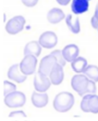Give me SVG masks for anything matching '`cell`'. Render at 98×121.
Returning <instances> with one entry per match:
<instances>
[{
  "label": "cell",
  "instance_id": "cell-7",
  "mask_svg": "<svg viewBox=\"0 0 98 121\" xmlns=\"http://www.w3.org/2000/svg\"><path fill=\"white\" fill-rule=\"evenodd\" d=\"M38 64L37 57L34 55H25L20 64V68L24 75L29 76L34 73Z\"/></svg>",
  "mask_w": 98,
  "mask_h": 121
},
{
  "label": "cell",
  "instance_id": "cell-22",
  "mask_svg": "<svg viewBox=\"0 0 98 121\" xmlns=\"http://www.w3.org/2000/svg\"><path fill=\"white\" fill-rule=\"evenodd\" d=\"M91 24L94 29H98V3L97 4V7H96L93 16H92L91 19Z\"/></svg>",
  "mask_w": 98,
  "mask_h": 121
},
{
  "label": "cell",
  "instance_id": "cell-23",
  "mask_svg": "<svg viewBox=\"0 0 98 121\" xmlns=\"http://www.w3.org/2000/svg\"><path fill=\"white\" fill-rule=\"evenodd\" d=\"M21 1L24 6L28 7H33L35 5H37L39 0H21Z\"/></svg>",
  "mask_w": 98,
  "mask_h": 121
},
{
  "label": "cell",
  "instance_id": "cell-10",
  "mask_svg": "<svg viewBox=\"0 0 98 121\" xmlns=\"http://www.w3.org/2000/svg\"><path fill=\"white\" fill-rule=\"evenodd\" d=\"M7 77L10 80L18 84H21L25 81L27 76L24 75L20 68V64H14L8 69Z\"/></svg>",
  "mask_w": 98,
  "mask_h": 121
},
{
  "label": "cell",
  "instance_id": "cell-2",
  "mask_svg": "<svg viewBox=\"0 0 98 121\" xmlns=\"http://www.w3.org/2000/svg\"><path fill=\"white\" fill-rule=\"evenodd\" d=\"M74 104V97L69 92H61L57 94L53 100V107L61 113L67 112Z\"/></svg>",
  "mask_w": 98,
  "mask_h": 121
},
{
  "label": "cell",
  "instance_id": "cell-18",
  "mask_svg": "<svg viewBox=\"0 0 98 121\" xmlns=\"http://www.w3.org/2000/svg\"><path fill=\"white\" fill-rule=\"evenodd\" d=\"M71 67H72V69L77 73L83 72L88 67L87 59L83 57H78L71 63Z\"/></svg>",
  "mask_w": 98,
  "mask_h": 121
},
{
  "label": "cell",
  "instance_id": "cell-6",
  "mask_svg": "<svg viewBox=\"0 0 98 121\" xmlns=\"http://www.w3.org/2000/svg\"><path fill=\"white\" fill-rule=\"evenodd\" d=\"M25 24V19L22 16H14L6 24V31L11 35H16L23 30Z\"/></svg>",
  "mask_w": 98,
  "mask_h": 121
},
{
  "label": "cell",
  "instance_id": "cell-1",
  "mask_svg": "<svg viewBox=\"0 0 98 121\" xmlns=\"http://www.w3.org/2000/svg\"><path fill=\"white\" fill-rule=\"evenodd\" d=\"M56 64H61V66H65L66 60L63 56L62 51L60 50L53 51L50 55L43 57L40 61L39 68V72L43 75L49 76L51 71Z\"/></svg>",
  "mask_w": 98,
  "mask_h": 121
},
{
  "label": "cell",
  "instance_id": "cell-14",
  "mask_svg": "<svg viewBox=\"0 0 98 121\" xmlns=\"http://www.w3.org/2000/svg\"><path fill=\"white\" fill-rule=\"evenodd\" d=\"M65 15L63 11L60 8H56V7L51 9L47 15V19H48V22L53 24V25L60 23L62 20L65 19Z\"/></svg>",
  "mask_w": 98,
  "mask_h": 121
},
{
  "label": "cell",
  "instance_id": "cell-17",
  "mask_svg": "<svg viewBox=\"0 0 98 121\" xmlns=\"http://www.w3.org/2000/svg\"><path fill=\"white\" fill-rule=\"evenodd\" d=\"M89 7L88 0H73L71 10L74 15H79L86 12Z\"/></svg>",
  "mask_w": 98,
  "mask_h": 121
},
{
  "label": "cell",
  "instance_id": "cell-11",
  "mask_svg": "<svg viewBox=\"0 0 98 121\" xmlns=\"http://www.w3.org/2000/svg\"><path fill=\"white\" fill-rule=\"evenodd\" d=\"M49 78H50L52 85H58L61 84L64 80L63 66H61L59 64H56L51 71L50 74H49Z\"/></svg>",
  "mask_w": 98,
  "mask_h": 121
},
{
  "label": "cell",
  "instance_id": "cell-4",
  "mask_svg": "<svg viewBox=\"0 0 98 121\" xmlns=\"http://www.w3.org/2000/svg\"><path fill=\"white\" fill-rule=\"evenodd\" d=\"M26 102V97L20 91H14L5 96L4 103L9 108H17L21 107Z\"/></svg>",
  "mask_w": 98,
  "mask_h": 121
},
{
  "label": "cell",
  "instance_id": "cell-15",
  "mask_svg": "<svg viewBox=\"0 0 98 121\" xmlns=\"http://www.w3.org/2000/svg\"><path fill=\"white\" fill-rule=\"evenodd\" d=\"M42 51V47L39 42L32 41L28 42L25 45L24 49V55H34L36 57H39Z\"/></svg>",
  "mask_w": 98,
  "mask_h": 121
},
{
  "label": "cell",
  "instance_id": "cell-12",
  "mask_svg": "<svg viewBox=\"0 0 98 121\" xmlns=\"http://www.w3.org/2000/svg\"><path fill=\"white\" fill-rule=\"evenodd\" d=\"M62 54L66 62L72 63L75 59L78 57L79 55V49L74 44L67 45L62 50Z\"/></svg>",
  "mask_w": 98,
  "mask_h": 121
},
{
  "label": "cell",
  "instance_id": "cell-9",
  "mask_svg": "<svg viewBox=\"0 0 98 121\" xmlns=\"http://www.w3.org/2000/svg\"><path fill=\"white\" fill-rule=\"evenodd\" d=\"M51 80L48 76L41 74L38 72L34 79V87L37 92L44 93L51 87Z\"/></svg>",
  "mask_w": 98,
  "mask_h": 121
},
{
  "label": "cell",
  "instance_id": "cell-13",
  "mask_svg": "<svg viewBox=\"0 0 98 121\" xmlns=\"http://www.w3.org/2000/svg\"><path fill=\"white\" fill-rule=\"evenodd\" d=\"M31 101L33 105L38 108H43L48 103V95L46 93L34 92L31 96Z\"/></svg>",
  "mask_w": 98,
  "mask_h": 121
},
{
  "label": "cell",
  "instance_id": "cell-19",
  "mask_svg": "<svg viewBox=\"0 0 98 121\" xmlns=\"http://www.w3.org/2000/svg\"><path fill=\"white\" fill-rule=\"evenodd\" d=\"M83 73L95 82H98V67L96 65H88Z\"/></svg>",
  "mask_w": 98,
  "mask_h": 121
},
{
  "label": "cell",
  "instance_id": "cell-21",
  "mask_svg": "<svg viewBox=\"0 0 98 121\" xmlns=\"http://www.w3.org/2000/svg\"><path fill=\"white\" fill-rule=\"evenodd\" d=\"M26 117H27V115L22 111H12V113L9 114V118H11L12 120H24Z\"/></svg>",
  "mask_w": 98,
  "mask_h": 121
},
{
  "label": "cell",
  "instance_id": "cell-16",
  "mask_svg": "<svg viewBox=\"0 0 98 121\" xmlns=\"http://www.w3.org/2000/svg\"><path fill=\"white\" fill-rule=\"evenodd\" d=\"M65 23L68 29L74 34H78L80 32L79 19L75 15H68L65 18Z\"/></svg>",
  "mask_w": 98,
  "mask_h": 121
},
{
  "label": "cell",
  "instance_id": "cell-8",
  "mask_svg": "<svg viewBox=\"0 0 98 121\" xmlns=\"http://www.w3.org/2000/svg\"><path fill=\"white\" fill-rule=\"evenodd\" d=\"M58 42V38L56 34L52 31H46L40 35L39 42L45 49H52L56 46Z\"/></svg>",
  "mask_w": 98,
  "mask_h": 121
},
{
  "label": "cell",
  "instance_id": "cell-24",
  "mask_svg": "<svg viewBox=\"0 0 98 121\" xmlns=\"http://www.w3.org/2000/svg\"><path fill=\"white\" fill-rule=\"evenodd\" d=\"M70 1L71 0H56V2L61 6H66V5L69 4Z\"/></svg>",
  "mask_w": 98,
  "mask_h": 121
},
{
  "label": "cell",
  "instance_id": "cell-3",
  "mask_svg": "<svg viewBox=\"0 0 98 121\" xmlns=\"http://www.w3.org/2000/svg\"><path fill=\"white\" fill-rule=\"evenodd\" d=\"M80 108L83 112L98 114V96L94 94H88L81 101Z\"/></svg>",
  "mask_w": 98,
  "mask_h": 121
},
{
  "label": "cell",
  "instance_id": "cell-5",
  "mask_svg": "<svg viewBox=\"0 0 98 121\" xmlns=\"http://www.w3.org/2000/svg\"><path fill=\"white\" fill-rule=\"evenodd\" d=\"M88 82L89 80L85 74H78L73 77L71 80V86L75 92L78 93V95L83 96L87 94Z\"/></svg>",
  "mask_w": 98,
  "mask_h": 121
},
{
  "label": "cell",
  "instance_id": "cell-20",
  "mask_svg": "<svg viewBox=\"0 0 98 121\" xmlns=\"http://www.w3.org/2000/svg\"><path fill=\"white\" fill-rule=\"evenodd\" d=\"M3 89H4V92H3L4 96H7V94H11V93L16 90V85L13 83H11L7 81H5L4 82H3Z\"/></svg>",
  "mask_w": 98,
  "mask_h": 121
}]
</instances>
